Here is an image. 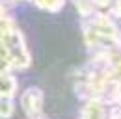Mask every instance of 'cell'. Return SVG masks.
I'll return each mask as SVG.
<instances>
[{"mask_svg": "<svg viewBox=\"0 0 121 119\" xmlns=\"http://www.w3.org/2000/svg\"><path fill=\"white\" fill-rule=\"evenodd\" d=\"M108 15H110L114 21H119V22H121V0H116V2L112 4V8H110Z\"/></svg>", "mask_w": 121, "mask_h": 119, "instance_id": "obj_5", "label": "cell"}, {"mask_svg": "<svg viewBox=\"0 0 121 119\" xmlns=\"http://www.w3.org/2000/svg\"><path fill=\"white\" fill-rule=\"evenodd\" d=\"M15 112V104L13 99L8 97H0V119H9Z\"/></svg>", "mask_w": 121, "mask_h": 119, "instance_id": "obj_4", "label": "cell"}, {"mask_svg": "<svg viewBox=\"0 0 121 119\" xmlns=\"http://www.w3.org/2000/svg\"><path fill=\"white\" fill-rule=\"evenodd\" d=\"M21 108L24 112V115L28 119H37L39 115H43V91L39 88H28L22 95H21Z\"/></svg>", "mask_w": 121, "mask_h": 119, "instance_id": "obj_1", "label": "cell"}, {"mask_svg": "<svg viewBox=\"0 0 121 119\" xmlns=\"http://www.w3.org/2000/svg\"><path fill=\"white\" fill-rule=\"evenodd\" d=\"M80 119H108V104L103 99H88Z\"/></svg>", "mask_w": 121, "mask_h": 119, "instance_id": "obj_2", "label": "cell"}, {"mask_svg": "<svg viewBox=\"0 0 121 119\" xmlns=\"http://www.w3.org/2000/svg\"><path fill=\"white\" fill-rule=\"evenodd\" d=\"M30 2L34 6L45 9V11H50V13L60 11L61 8H63V4H65V0H30Z\"/></svg>", "mask_w": 121, "mask_h": 119, "instance_id": "obj_3", "label": "cell"}]
</instances>
